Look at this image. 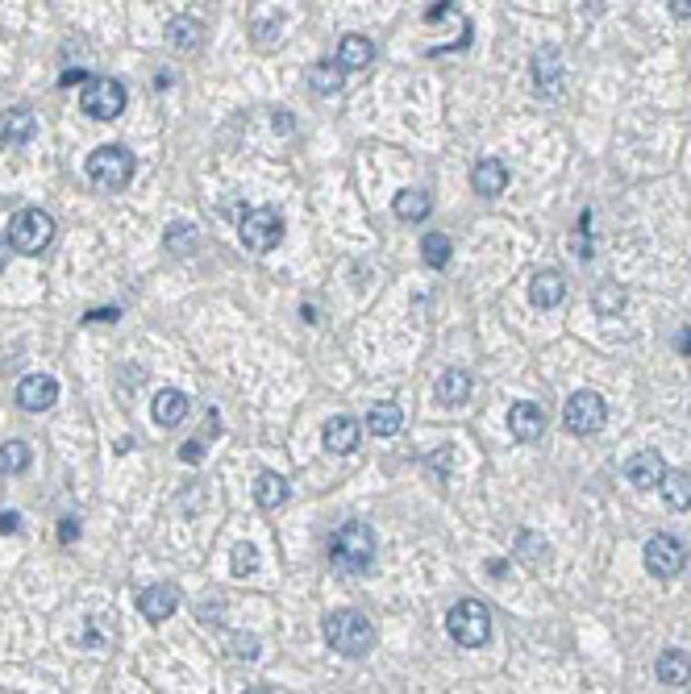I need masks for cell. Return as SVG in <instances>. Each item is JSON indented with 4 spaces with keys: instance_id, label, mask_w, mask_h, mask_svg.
<instances>
[{
    "instance_id": "1",
    "label": "cell",
    "mask_w": 691,
    "mask_h": 694,
    "mask_svg": "<svg viewBox=\"0 0 691 694\" xmlns=\"http://www.w3.org/2000/svg\"><path fill=\"white\" fill-rule=\"evenodd\" d=\"M376 553H379L376 532H371V524H363V520H346L342 529L329 537V561H334V570H342V574H366L371 561H376Z\"/></svg>"
},
{
    "instance_id": "2",
    "label": "cell",
    "mask_w": 691,
    "mask_h": 694,
    "mask_svg": "<svg viewBox=\"0 0 691 694\" xmlns=\"http://www.w3.org/2000/svg\"><path fill=\"white\" fill-rule=\"evenodd\" d=\"M325 640L334 653L346 657H363L376 645V624L363 611H329L325 616Z\"/></svg>"
},
{
    "instance_id": "3",
    "label": "cell",
    "mask_w": 691,
    "mask_h": 694,
    "mask_svg": "<svg viewBox=\"0 0 691 694\" xmlns=\"http://www.w3.org/2000/svg\"><path fill=\"white\" fill-rule=\"evenodd\" d=\"M9 242L17 254H30V258L46 254V245L55 242V216L46 208H21L9 225Z\"/></svg>"
},
{
    "instance_id": "4",
    "label": "cell",
    "mask_w": 691,
    "mask_h": 694,
    "mask_svg": "<svg viewBox=\"0 0 691 694\" xmlns=\"http://www.w3.org/2000/svg\"><path fill=\"white\" fill-rule=\"evenodd\" d=\"M134 166L138 163H134V154L125 146H96L88 154V179L100 192H121L134 179Z\"/></svg>"
},
{
    "instance_id": "5",
    "label": "cell",
    "mask_w": 691,
    "mask_h": 694,
    "mask_svg": "<svg viewBox=\"0 0 691 694\" xmlns=\"http://www.w3.org/2000/svg\"><path fill=\"white\" fill-rule=\"evenodd\" d=\"M446 628H450V636H455L463 649H479L492 636V611H487V603H479V599H458L455 607H450V616H446Z\"/></svg>"
},
{
    "instance_id": "6",
    "label": "cell",
    "mask_w": 691,
    "mask_h": 694,
    "mask_svg": "<svg viewBox=\"0 0 691 694\" xmlns=\"http://www.w3.org/2000/svg\"><path fill=\"white\" fill-rule=\"evenodd\" d=\"M242 245L246 250H255V254H267V250H275L279 242H284V216L275 213V208H250L246 216H242Z\"/></svg>"
},
{
    "instance_id": "7",
    "label": "cell",
    "mask_w": 691,
    "mask_h": 694,
    "mask_svg": "<svg viewBox=\"0 0 691 694\" xmlns=\"http://www.w3.org/2000/svg\"><path fill=\"white\" fill-rule=\"evenodd\" d=\"M79 108L92 121H117L125 113V88L117 79H88L84 92H79Z\"/></svg>"
},
{
    "instance_id": "8",
    "label": "cell",
    "mask_w": 691,
    "mask_h": 694,
    "mask_svg": "<svg viewBox=\"0 0 691 694\" xmlns=\"http://www.w3.org/2000/svg\"><path fill=\"white\" fill-rule=\"evenodd\" d=\"M563 421L575 437H592V432H600L604 421H608V403H604L596 392H575L563 408Z\"/></svg>"
},
{
    "instance_id": "9",
    "label": "cell",
    "mask_w": 691,
    "mask_h": 694,
    "mask_svg": "<svg viewBox=\"0 0 691 694\" xmlns=\"http://www.w3.org/2000/svg\"><path fill=\"white\" fill-rule=\"evenodd\" d=\"M683 566H687V549H683V540L666 537V532H658V537L646 540V570H650L654 578H675V574H683Z\"/></svg>"
},
{
    "instance_id": "10",
    "label": "cell",
    "mask_w": 691,
    "mask_h": 694,
    "mask_svg": "<svg viewBox=\"0 0 691 694\" xmlns=\"http://www.w3.org/2000/svg\"><path fill=\"white\" fill-rule=\"evenodd\" d=\"M55 400H59V382L50 379V374H25L17 382V403L25 411H46V408H55Z\"/></svg>"
},
{
    "instance_id": "11",
    "label": "cell",
    "mask_w": 691,
    "mask_h": 694,
    "mask_svg": "<svg viewBox=\"0 0 691 694\" xmlns=\"http://www.w3.org/2000/svg\"><path fill=\"white\" fill-rule=\"evenodd\" d=\"M662 474H666V461H662V453H654V450L633 453V458L625 461V479L642 491H658Z\"/></svg>"
},
{
    "instance_id": "12",
    "label": "cell",
    "mask_w": 691,
    "mask_h": 694,
    "mask_svg": "<svg viewBox=\"0 0 691 694\" xmlns=\"http://www.w3.org/2000/svg\"><path fill=\"white\" fill-rule=\"evenodd\" d=\"M321 441H325L329 453L346 458V453L358 450V441H363V424H358L355 416H334V421H325V432H321Z\"/></svg>"
},
{
    "instance_id": "13",
    "label": "cell",
    "mask_w": 691,
    "mask_h": 694,
    "mask_svg": "<svg viewBox=\"0 0 691 694\" xmlns=\"http://www.w3.org/2000/svg\"><path fill=\"white\" fill-rule=\"evenodd\" d=\"M175 607H179V590L171 587V582H158V587H146L138 595V611L150 620V624H163V620L175 616Z\"/></svg>"
},
{
    "instance_id": "14",
    "label": "cell",
    "mask_w": 691,
    "mask_h": 694,
    "mask_svg": "<svg viewBox=\"0 0 691 694\" xmlns=\"http://www.w3.org/2000/svg\"><path fill=\"white\" fill-rule=\"evenodd\" d=\"M508 432H513V441H525V445L537 441L546 432V411L529 400L513 403V408H508Z\"/></svg>"
},
{
    "instance_id": "15",
    "label": "cell",
    "mask_w": 691,
    "mask_h": 694,
    "mask_svg": "<svg viewBox=\"0 0 691 694\" xmlns=\"http://www.w3.org/2000/svg\"><path fill=\"white\" fill-rule=\"evenodd\" d=\"M34 134H38V121H34L30 108L0 113V142L5 146H25V142H34Z\"/></svg>"
},
{
    "instance_id": "16",
    "label": "cell",
    "mask_w": 691,
    "mask_h": 694,
    "mask_svg": "<svg viewBox=\"0 0 691 694\" xmlns=\"http://www.w3.org/2000/svg\"><path fill=\"white\" fill-rule=\"evenodd\" d=\"M534 84H537V92H550V96L563 92V55L554 46L534 55Z\"/></svg>"
},
{
    "instance_id": "17",
    "label": "cell",
    "mask_w": 691,
    "mask_h": 694,
    "mask_svg": "<svg viewBox=\"0 0 691 694\" xmlns=\"http://www.w3.org/2000/svg\"><path fill=\"white\" fill-rule=\"evenodd\" d=\"M658 682L662 686H671V690H683V686H691V657L683 653V649H662L658 653Z\"/></svg>"
},
{
    "instance_id": "18",
    "label": "cell",
    "mask_w": 691,
    "mask_h": 694,
    "mask_svg": "<svg viewBox=\"0 0 691 694\" xmlns=\"http://www.w3.org/2000/svg\"><path fill=\"white\" fill-rule=\"evenodd\" d=\"M471 183H475V192H479V196L496 200L504 187H508V166H504L500 158H479V163H475V171H471Z\"/></svg>"
},
{
    "instance_id": "19",
    "label": "cell",
    "mask_w": 691,
    "mask_h": 694,
    "mask_svg": "<svg viewBox=\"0 0 691 694\" xmlns=\"http://www.w3.org/2000/svg\"><path fill=\"white\" fill-rule=\"evenodd\" d=\"M563 295H566V279L558 271H537L529 279V300H534V308H558Z\"/></svg>"
},
{
    "instance_id": "20",
    "label": "cell",
    "mask_w": 691,
    "mask_h": 694,
    "mask_svg": "<svg viewBox=\"0 0 691 694\" xmlns=\"http://www.w3.org/2000/svg\"><path fill=\"white\" fill-rule=\"evenodd\" d=\"M371 59H376V46H371V38H363V34H342V42H337V63H342L346 71L371 67Z\"/></svg>"
},
{
    "instance_id": "21",
    "label": "cell",
    "mask_w": 691,
    "mask_h": 694,
    "mask_svg": "<svg viewBox=\"0 0 691 694\" xmlns=\"http://www.w3.org/2000/svg\"><path fill=\"white\" fill-rule=\"evenodd\" d=\"M167 42L175 50H200V46H205V21L188 17V13L171 17L167 21Z\"/></svg>"
},
{
    "instance_id": "22",
    "label": "cell",
    "mask_w": 691,
    "mask_h": 694,
    "mask_svg": "<svg viewBox=\"0 0 691 694\" xmlns=\"http://www.w3.org/2000/svg\"><path fill=\"white\" fill-rule=\"evenodd\" d=\"M405 429V411H400V403H376V408L366 411V432L379 441L396 437V432Z\"/></svg>"
},
{
    "instance_id": "23",
    "label": "cell",
    "mask_w": 691,
    "mask_h": 694,
    "mask_svg": "<svg viewBox=\"0 0 691 694\" xmlns=\"http://www.w3.org/2000/svg\"><path fill=\"white\" fill-rule=\"evenodd\" d=\"M308 88H313L316 96H337V92L346 88V67L337 59L313 63V71H308Z\"/></svg>"
},
{
    "instance_id": "24",
    "label": "cell",
    "mask_w": 691,
    "mask_h": 694,
    "mask_svg": "<svg viewBox=\"0 0 691 694\" xmlns=\"http://www.w3.org/2000/svg\"><path fill=\"white\" fill-rule=\"evenodd\" d=\"M658 495L671 511H687L691 508V474H683V470H666L662 482H658Z\"/></svg>"
},
{
    "instance_id": "25",
    "label": "cell",
    "mask_w": 691,
    "mask_h": 694,
    "mask_svg": "<svg viewBox=\"0 0 691 694\" xmlns=\"http://www.w3.org/2000/svg\"><path fill=\"white\" fill-rule=\"evenodd\" d=\"M287 479L284 474H275V470H263L255 479V499H258V508H267V511H275V508H284L287 503Z\"/></svg>"
},
{
    "instance_id": "26",
    "label": "cell",
    "mask_w": 691,
    "mask_h": 694,
    "mask_svg": "<svg viewBox=\"0 0 691 694\" xmlns=\"http://www.w3.org/2000/svg\"><path fill=\"white\" fill-rule=\"evenodd\" d=\"M434 395H437V403H446V408H463V403L471 400V374L466 371H446L442 379H437Z\"/></svg>"
},
{
    "instance_id": "27",
    "label": "cell",
    "mask_w": 691,
    "mask_h": 694,
    "mask_svg": "<svg viewBox=\"0 0 691 694\" xmlns=\"http://www.w3.org/2000/svg\"><path fill=\"white\" fill-rule=\"evenodd\" d=\"M150 411H155V421L163 424V429H175L184 416H188V395L184 392H158L155 395V403H150Z\"/></svg>"
},
{
    "instance_id": "28",
    "label": "cell",
    "mask_w": 691,
    "mask_h": 694,
    "mask_svg": "<svg viewBox=\"0 0 691 694\" xmlns=\"http://www.w3.org/2000/svg\"><path fill=\"white\" fill-rule=\"evenodd\" d=\"M429 208H434V200H429L425 187H405V192H396V200H392V213L400 216V221H425Z\"/></svg>"
},
{
    "instance_id": "29",
    "label": "cell",
    "mask_w": 691,
    "mask_h": 694,
    "mask_svg": "<svg viewBox=\"0 0 691 694\" xmlns=\"http://www.w3.org/2000/svg\"><path fill=\"white\" fill-rule=\"evenodd\" d=\"M163 245H167V254H179V258H188L200 250V233L192 221H175V225H167V233H163Z\"/></svg>"
},
{
    "instance_id": "30",
    "label": "cell",
    "mask_w": 691,
    "mask_h": 694,
    "mask_svg": "<svg viewBox=\"0 0 691 694\" xmlns=\"http://www.w3.org/2000/svg\"><path fill=\"white\" fill-rule=\"evenodd\" d=\"M513 549H516V558L521 561H529V566H542V561H550V540L546 537H537V532H516V540H513Z\"/></svg>"
},
{
    "instance_id": "31",
    "label": "cell",
    "mask_w": 691,
    "mask_h": 694,
    "mask_svg": "<svg viewBox=\"0 0 691 694\" xmlns=\"http://www.w3.org/2000/svg\"><path fill=\"white\" fill-rule=\"evenodd\" d=\"M421 258H425V266H434V271H442L450 258H455V242L446 233H425V242H421Z\"/></svg>"
},
{
    "instance_id": "32",
    "label": "cell",
    "mask_w": 691,
    "mask_h": 694,
    "mask_svg": "<svg viewBox=\"0 0 691 694\" xmlns=\"http://www.w3.org/2000/svg\"><path fill=\"white\" fill-rule=\"evenodd\" d=\"M34 453L25 441H9V445H0V474H21V470H30Z\"/></svg>"
},
{
    "instance_id": "33",
    "label": "cell",
    "mask_w": 691,
    "mask_h": 694,
    "mask_svg": "<svg viewBox=\"0 0 691 694\" xmlns=\"http://www.w3.org/2000/svg\"><path fill=\"white\" fill-rule=\"evenodd\" d=\"M625 287H616V283H600L596 287V295H592V308L600 316H616V312H625Z\"/></svg>"
},
{
    "instance_id": "34",
    "label": "cell",
    "mask_w": 691,
    "mask_h": 694,
    "mask_svg": "<svg viewBox=\"0 0 691 694\" xmlns=\"http://www.w3.org/2000/svg\"><path fill=\"white\" fill-rule=\"evenodd\" d=\"M275 38H284V13L258 17V21H255V42H258V46H271Z\"/></svg>"
},
{
    "instance_id": "35",
    "label": "cell",
    "mask_w": 691,
    "mask_h": 694,
    "mask_svg": "<svg viewBox=\"0 0 691 694\" xmlns=\"http://www.w3.org/2000/svg\"><path fill=\"white\" fill-rule=\"evenodd\" d=\"M229 570H234L237 578H246V574H255V570H258V549H255V545H246V540H242V545L234 549V558H229Z\"/></svg>"
},
{
    "instance_id": "36",
    "label": "cell",
    "mask_w": 691,
    "mask_h": 694,
    "mask_svg": "<svg viewBox=\"0 0 691 694\" xmlns=\"http://www.w3.org/2000/svg\"><path fill=\"white\" fill-rule=\"evenodd\" d=\"M234 657L255 661V657H258V636H234Z\"/></svg>"
},
{
    "instance_id": "37",
    "label": "cell",
    "mask_w": 691,
    "mask_h": 694,
    "mask_svg": "<svg viewBox=\"0 0 691 694\" xmlns=\"http://www.w3.org/2000/svg\"><path fill=\"white\" fill-rule=\"evenodd\" d=\"M179 458L188 461V466H196V461L205 458V450H200V441H188V445H184V450H179Z\"/></svg>"
},
{
    "instance_id": "38",
    "label": "cell",
    "mask_w": 691,
    "mask_h": 694,
    "mask_svg": "<svg viewBox=\"0 0 691 694\" xmlns=\"http://www.w3.org/2000/svg\"><path fill=\"white\" fill-rule=\"evenodd\" d=\"M88 79H92V75H88L84 67H79V71L71 67V71H63V88H75V84H88Z\"/></svg>"
},
{
    "instance_id": "39",
    "label": "cell",
    "mask_w": 691,
    "mask_h": 694,
    "mask_svg": "<svg viewBox=\"0 0 691 694\" xmlns=\"http://www.w3.org/2000/svg\"><path fill=\"white\" fill-rule=\"evenodd\" d=\"M0 532H21V516H17V511H0Z\"/></svg>"
},
{
    "instance_id": "40",
    "label": "cell",
    "mask_w": 691,
    "mask_h": 694,
    "mask_svg": "<svg viewBox=\"0 0 691 694\" xmlns=\"http://www.w3.org/2000/svg\"><path fill=\"white\" fill-rule=\"evenodd\" d=\"M117 316H121L117 308H96V312H88V321L92 324H105V321H117Z\"/></svg>"
},
{
    "instance_id": "41",
    "label": "cell",
    "mask_w": 691,
    "mask_h": 694,
    "mask_svg": "<svg viewBox=\"0 0 691 694\" xmlns=\"http://www.w3.org/2000/svg\"><path fill=\"white\" fill-rule=\"evenodd\" d=\"M75 537H79V524H75V520H63V524H59V540L67 545V540H75Z\"/></svg>"
},
{
    "instance_id": "42",
    "label": "cell",
    "mask_w": 691,
    "mask_h": 694,
    "mask_svg": "<svg viewBox=\"0 0 691 694\" xmlns=\"http://www.w3.org/2000/svg\"><path fill=\"white\" fill-rule=\"evenodd\" d=\"M671 13L687 21V17H691V0H671Z\"/></svg>"
},
{
    "instance_id": "43",
    "label": "cell",
    "mask_w": 691,
    "mask_h": 694,
    "mask_svg": "<svg viewBox=\"0 0 691 694\" xmlns=\"http://www.w3.org/2000/svg\"><path fill=\"white\" fill-rule=\"evenodd\" d=\"M275 134H292V113H275Z\"/></svg>"
},
{
    "instance_id": "44",
    "label": "cell",
    "mask_w": 691,
    "mask_h": 694,
    "mask_svg": "<svg viewBox=\"0 0 691 694\" xmlns=\"http://www.w3.org/2000/svg\"><path fill=\"white\" fill-rule=\"evenodd\" d=\"M675 345H679V350H683V353H691V329H683V332H679V337H675Z\"/></svg>"
},
{
    "instance_id": "45",
    "label": "cell",
    "mask_w": 691,
    "mask_h": 694,
    "mask_svg": "<svg viewBox=\"0 0 691 694\" xmlns=\"http://www.w3.org/2000/svg\"><path fill=\"white\" fill-rule=\"evenodd\" d=\"M9 254H13V242H9V237H0V266L9 263Z\"/></svg>"
}]
</instances>
